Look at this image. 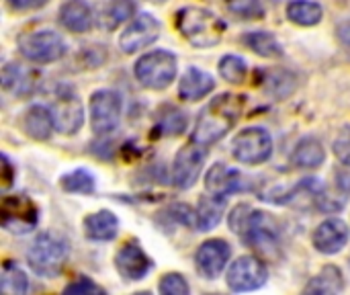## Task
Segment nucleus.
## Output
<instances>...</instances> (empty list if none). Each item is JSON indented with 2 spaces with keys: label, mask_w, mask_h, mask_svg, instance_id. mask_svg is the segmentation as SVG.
<instances>
[{
  "label": "nucleus",
  "mask_w": 350,
  "mask_h": 295,
  "mask_svg": "<svg viewBox=\"0 0 350 295\" xmlns=\"http://www.w3.org/2000/svg\"><path fill=\"white\" fill-rule=\"evenodd\" d=\"M246 105L244 94H234V92H221L213 97L199 113L195 129H193V142L201 146H211L219 140H224L238 119L242 117Z\"/></svg>",
  "instance_id": "1"
},
{
  "label": "nucleus",
  "mask_w": 350,
  "mask_h": 295,
  "mask_svg": "<svg viewBox=\"0 0 350 295\" xmlns=\"http://www.w3.org/2000/svg\"><path fill=\"white\" fill-rule=\"evenodd\" d=\"M176 29L195 47H213L224 39L226 23L203 6H185L176 12Z\"/></svg>",
  "instance_id": "2"
},
{
  "label": "nucleus",
  "mask_w": 350,
  "mask_h": 295,
  "mask_svg": "<svg viewBox=\"0 0 350 295\" xmlns=\"http://www.w3.org/2000/svg\"><path fill=\"white\" fill-rule=\"evenodd\" d=\"M27 263L39 277H57L68 263V244L53 234H39L27 251Z\"/></svg>",
  "instance_id": "3"
},
{
  "label": "nucleus",
  "mask_w": 350,
  "mask_h": 295,
  "mask_svg": "<svg viewBox=\"0 0 350 295\" xmlns=\"http://www.w3.org/2000/svg\"><path fill=\"white\" fill-rule=\"evenodd\" d=\"M178 72V62L176 55L172 51L166 49H154L144 53L135 66H133V74L135 78L152 90H162L168 88L170 82H174Z\"/></svg>",
  "instance_id": "4"
},
{
  "label": "nucleus",
  "mask_w": 350,
  "mask_h": 295,
  "mask_svg": "<svg viewBox=\"0 0 350 295\" xmlns=\"http://www.w3.org/2000/svg\"><path fill=\"white\" fill-rule=\"evenodd\" d=\"M66 49L64 39L51 29H41L18 37L21 55L33 64H53L66 55Z\"/></svg>",
  "instance_id": "5"
},
{
  "label": "nucleus",
  "mask_w": 350,
  "mask_h": 295,
  "mask_svg": "<svg viewBox=\"0 0 350 295\" xmlns=\"http://www.w3.org/2000/svg\"><path fill=\"white\" fill-rule=\"evenodd\" d=\"M232 154L242 164H262L273 156V138L265 127H246L232 140Z\"/></svg>",
  "instance_id": "6"
},
{
  "label": "nucleus",
  "mask_w": 350,
  "mask_h": 295,
  "mask_svg": "<svg viewBox=\"0 0 350 295\" xmlns=\"http://www.w3.org/2000/svg\"><path fill=\"white\" fill-rule=\"evenodd\" d=\"M49 109L53 115L55 129L64 136H74L84 123V107L72 86H57Z\"/></svg>",
  "instance_id": "7"
},
{
  "label": "nucleus",
  "mask_w": 350,
  "mask_h": 295,
  "mask_svg": "<svg viewBox=\"0 0 350 295\" xmlns=\"http://www.w3.org/2000/svg\"><path fill=\"white\" fill-rule=\"evenodd\" d=\"M2 228L10 234H29L37 226V205L27 195H6L0 203Z\"/></svg>",
  "instance_id": "8"
},
{
  "label": "nucleus",
  "mask_w": 350,
  "mask_h": 295,
  "mask_svg": "<svg viewBox=\"0 0 350 295\" xmlns=\"http://www.w3.org/2000/svg\"><path fill=\"white\" fill-rule=\"evenodd\" d=\"M123 101L115 90H96L90 97V125L98 136H107L119 127Z\"/></svg>",
  "instance_id": "9"
},
{
  "label": "nucleus",
  "mask_w": 350,
  "mask_h": 295,
  "mask_svg": "<svg viewBox=\"0 0 350 295\" xmlns=\"http://www.w3.org/2000/svg\"><path fill=\"white\" fill-rule=\"evenodd\" d=\"M205 158H207L205 146H201L197 142L183 146L176 152L174 162H172V185L180 191L191 189L203 170Z\"/></svg>",
  "instance_id": "10"
},
{
  "label": "nucleus",
  "mask_w": 350,
  "mask_h": 295,
  "mask_svg": "<svg viewBox=\"0 0 350 295\" xmlns=\"http://www.w3.org/2000/svg\"><path fill=\"white\" fill-rule=\"evenodd\" d=\"M269 269L267 265L256 257H240L236 263H232L228 271V287L232 292H252L267 283Z\"/></svg>",
  "instance_id": "11"
},
{
  "label": "nucleus",
  "mask_w": 350,
  "mask_h": 295,
  "mask_svg": "<svg viewBox=\"0 0 350 295\" xmlns=\"http://www.w3.org/2000/svg\"><path fill=\"white\" fill-rule=\"evenodd\" d=\"M160 31H162L160 21H158L154 14L142 12V14H137V16L127 25V29L121 33V37H119V47H121L125 53H135V51L146 49L148 45H152V43L160 37Z\"/></svg>",
  "instance_id": "12"
},
{
  "label": "nucleus",
  "mask_w": 350,
  "mask_h": 295,
  "mask_svg": "<svg viewBox=\"0 0 350 295\" xmlns=\"http://www.w3.org/2000/svg\"><path fill=\"white\" fill-rule=\"evenodd\" d=\"M254 251H258L267 259H275L279 255V234L273 220L262 211H252L246 234L242 236Z\"/></svg>",
  "instance_id": "13"
},
{
  "label": "nucleus",
  "mask_w": 350,
  "mask_h": 295,
  "mask_svg": "<svg viewBox=\"0 0 350 295\" xmlns=\"http://www.w3.org/2000/svg\"><path fill=\"white\" fill-rule=\"evenodd\" d=\"M205 189L211 195L230 197L234 193L246 191L248 189V179H244V175L240 170L230 168L224 162H217L205 175Z\"/></svg>",
  "instance_id": "14"
},
{
  "label": "nucleus",
  "mask_w": 350,
  "mask_h": 295,
  "mask_svg": "<svg viewBox=\"0 0 350 295\" xmlns=\"http://www.w3.org/2000/svg\"><path fill=\"white\" fill-rule=\"evenodd\" d=\"M230 257H232L230 244L221 238H213L201 244V248L195 255V265L205 279H215L226 269Z\"/></svg>",
  "instance_id": "15"
},
{
  "label": "nucleus",
  "mask_w": 350,
  "mask_h": 295,
  "mask_svg": "<svg viewBox=\"0 0 350 295\" xmlns=\"http://www.w3.org/2000/svg\"><path fill=\"white\" fill-rule=\"evenodd\" d=\"M117 273L127 281H139L152 271V259L144 253L137 242H127L115 257Z\"/></svg>",
  "instance_id": "16"
},
{
  "label": "nucleus",
  "mask_w": 350,
  "mask_h": 295,
  "mask_svg": "<svg viewBox=\"0 0 350 295\" xmlns=\"http://www.w3.org/2000/svg\"><path fill=\"white\" fill-rule=\"evenodd\" d=\"M350 238V230L345 220L340 218H328L322 222L314 232V246L322 255H336L340 253Z\"/></svg>",
  "instance_id": "17"
},
{
  "label": "nucleus",
  "mask_w": 350,
  "mask_h": 295,
  "mask_svg": "<svg viewBox=\"0 0 350 295\" xmlns=\"http://www.w3.org/2000/svg\"><path fill=\"white\" fill-rule=\"evenodd\" d=\"M215 88V80L211 74H207L205 70L201 68H187L185 74L180 76V82H178V97L183 101H199L203 97H207L211 90Z\"/></svg>",
  "instance_id": "18"
},
{
  "label": "nucleus",
  "mask_w": 350,
  "mask_h": 295,
  "mask_svg": "<svg viewBox=\"0 0 350 295\" xmlns=\"http://www.w3.org/2000/svg\"><path fill=\"white\" fill-rule=\"evenodd\" d=\"M59 23L72 33H86L94 25V12L86 0H68L59 6Z\"/></svg>",
  "instance_id": "19"
},
{
  "label": "nucleus",
  "mask_w": 350,
  "mask_h": 295,
  "mask_svg": "<svg viewBox=\"0 0 350 295\" xmlns=\"http://www.w3.org/2000/svg\"><path fill=\"white\" fill-rule=\"evenodd\" d=\"M117 232H119V220L109 209H100L84 218V234L88 240L109 242L117 238Z\"/></svg>",
  "instance_id": "20"
},
{
  "label": "nucleus",
  "mask_w": 350,
  "mask_h": 295,
  "mask_svg": "<svg viewBox=\"0 0 350 295\" xmlns=\"http://www.w3.org/2000/svg\"><path fill=\"white\" fill-rule=\"evenodd\" d=\"M53 127H55V123H53L51 109H47L43 105H31L23 113V129L29 138H33L37 142L49 140Z\"/></svg>",
  "instance_id": "21"
},
{
  "label": "nucleus",
  "mask_w": 350,
  "mask_h": 295,
  "mask_svg": "<svg viewBox=\"0 0 350 295\" xmlns=\"http://www.w3.org/2000/svg\"><path fill=\"white\" fill-rule=\"evenodd\" d=\"M224 211H226V197L205 195V197L199 199V205L195 209V216H197L195 226L201 232H209V230H213L221 222Z\"/></svg>",
  "instance_id": "22"
},
{
  "label": "nucleus",
  "mask_w": 350,
  "mask_h": 295,
  "mask_svg": "<svg viewBox=\"0 0 350 295\" xmlns=\"http://www.w3.org/2000/svg\"><path fill=\"white\" fill-rule=\"evenodd\" d=\"M2 86L14 97H27L35 90V76L21 64H6L2 68Z\"/></svg>",
  "instance_id": "23"
},
{
  "label": "nucleus",
  "mask_w": 350,
  "mask_h": 295,
  "mask_svg": "<svg viewBox=\"0 0 350 295\" xmlns=\"http://www.w3.org/2000/svg\"><path fill=\"white\" fill-rule=\"evenodd\" d=\"M326 160V150L320 140L308 136L301 138L293 150V164L297 168H320Z\"/></svg>",
  "instance_id": "24"
},
{
  "label": "nucleus",
  "mask_w": 350,
  "mask_h": 295,
  "mask_svg": "<svg viewBox=\"0 0 350 295\" xmlns=\"http://www.w3.org/2000/svg\"><path fill=\"white\" fill-rule=\"evenodd\" d=\"M345 290V279L338 267L328 265L324 267L310 283L304 287V294H320V295H334L340 294Z\"/></svg>",
  "instance_id": "25"
},
{
  "label": "nucleus",
  "mask_w": 350,
  "mask_h": 295,
  "mask_svg": "<svg viewBox=\"0 0 350 295\" xmlns=\"http://www.w3.org/2000/svg\"><path fill=\"white\" fill-rule=\"evenodd\" d=\"M187 123H189V119H187L185 111H180L178 107H172V105H166L158 113L154 131H158L160 136L172 138V136H180L187 129Z\"/></svg>",
  "instance_id": "26"
},
{
  "label": "nucleus",
  "mask_w": 350,
  "mask_h": 295,
  "mask_svg": "<svg viewBox=\"0 0 350 295\" xmlns=\"http://www.w3.org/2000/svg\"><path fill=\"white\" fill-rule=\"evenodd\" d=\"M287 16L291 23L301 27H314L322 21L324 10L314 0H291L287 4Z\"/></svg>",
  "instance_id": "27"
},
{
  "label": "nucleus",
  "mask_w": 350,
  "mask_h": 295,
  "mask_svg": "<svg viewBox=\"0 0 350 295\" xmlns=\"http://www.w3.org/2000/svg\"><path fill=\"white\" fill-rule=\"evenodd\" d=\"M256 55H262V57H269V60H277L283 55V47L281 43L277 41V37L269 31H250L244 35L242 39Z\"/></svg>",
  "instance_id": "28"
},
{
  "label": "nucleus",
  "mask_w": 350,
  "mask_h": 295,
  "mask_svg": "<svg viewBox=\"0 0 350 295\" xmlns=\"http://www.w3.org/2000/svg\"><path fill=\"white\" fill-rule=\"evenodd\" d=\"M135 12V4L131 0H109L98 16L100 25L107 31L117 29L119 25H123L125 21H129Z\"/></svg>",
  "instance_id": "29"
},
{
  "label": "nucleus",
  "mask_w": 350,
  "mask_h": 295,
  "mask_svg": "<svg viewBox=\"0 0 350 295\" xmlns=\"http://www.w3.org/2000/svg\"><path fill=\"white\" fill-rule=\"evenodd\" d=\"M0 290L6 295H25L29 290V279L12 261H6L0 275Z\"/></svg>",
  "instance_id": "30"
},
{
  "label": "nucleus",
  "mask_w": 350,
  "mask_h": 295,
  "mask_svg": "<svg viewBox=\"0 0 350 295\" xmlns=\"http://www.w3.org/2000/svg\"><path fill=\"white\" fill-rule=\"evenodd\" d=\"M265 90L275 99H285L295 90V76L287 70H271L265 74Z\"/></svg>",
  "instance_id": "31"
},
{
  "label": "nucleus",
  "mask_w": 350,
  "mask_h": 295,
  "mask_svg": "<svg viewBox=\"0 0 350 295\" xmlns=\"http://www.w3.org/2000/svg\"><path fill=\"white\" fill-rule=\"evenodd\" d=\"M219 76L232 84H244L246 82V76H248V64L244 57L240 55H234V53H228L219 60Z\"/></svg>",
  "instance_id": "32"
},
{
  "label": "nucleus",
  "mask_w": 350,
  "mask_h": 295,
  "mask_svg": "<svg viewBox=\"0 0 350 295\" xmlns=\"http://www.w3.org/2000/svg\"><path fill=\"white\" fill-rule=\"evenodd\" d=\"M62 189L68 193L90 195V193H94L96 183H94V177L86 168H76V170L62 177Z\"/></svg>",
  "instance_id": "33"
},
{
  "label": "nucleus",
  "mask_w": 350,
  "mask_h": 295,
  "mask_svg": "<svg viewBox=\"0 0 350 295\" xmlns=\"http://www.w3.org/2000/svg\"><path fill=\"white\" fill-rule=\"evenodd\" d=\"M230 12H234L240 18H262L265 6L260 0H228Z\"/></svg>",
  "instance_id": "34"
},
{
  "label": "nucleus",
  "mask_w": 350,
  "mask_h": 295,
  "mask_svg": "<svg viewBox=\"0 0 350 295\" xmlns=\"http://www.w3.org/2000/svg\"><path fill=\"white\" fill-rule=\"evenodd\" d=\"M158 290L164 295H187L189 294V283L180 273H166L160 279Z\"/></svg>",
  "instance_id": "35"
},
{
  "label": "nucleus",
  "mask_w": 350,
  "mask_h": 295,
  "mask_svg": "<svg viewBox=\"0 0 350 295\" xmlns=\"http://www.w3.org/2000/svg\"><path fill=\"white\" fill-rule=\"evenodd\" d=\"M250 218H252L250 205L240 203V205H236V207L232 209V214H230V228H232L238 236H244L246 230H248Z\"/></svg>",
  "instance_id": "36"
},
{
  "label": "nucleus",
  "mask_w": 350,
  "mask_h": 295,
  "mask_svg": "<svg viewBox=\"0 0 350 295\" xmlns=\"http://www.w3.org/2000/svg\"><path fill=\"white\" fill-rule=\"evenodd\" d=\"M334 156L338 158V162H342L345 166H350V125L342 127L340 133L334 140Z\"/></svg>",
  "instance_id": "37"
},
{
  "label": "nucleus",
  "mask_w": 350,
  "mask_h": 295,
  "mask_svg": "<svg viewBox=\"0 0 350 295\" xmlns=\"http://www.w3.org/2000/svg\"><path fill=\"white\" fill-rule=\"evenodd\" d=\"M64 294L68 295H105V290L103 287H98L92 279H88V277H80V279H76L74 283H70L66 290H64Z\"/></svg>",
  "instance_id": "38"
},
{
  "label": "nucleus",
  "mask_w": 350,
  "mask_h": 295,
  "mask_svg": "<svg viewBox=\"0 0 350 295\" xmlns=\"http://www.w3.org/2000/svg\"><path fill=\"white\" fill-rule=\"evenodd\" d=\"M168 214H170L176 222H180V224H185V226H193V224L197 222L195 211H193L187 203H174V205H170V207H168Z\"/></svg>",
  "instance_id": "39"
},
{
  "label": "nucleus",
  "mask_w": 350,
  "mask_h": 295,
  "mask_svg": "<svg viewBox=\"0 0 350 295\" xmlns=\"http://www.w3.org/2000/svg\"><path fill=\"white\" fill-rule=\"evenodd\" d=\"M12 10H35L45 6L47 0H6Z\"/></svg>",
  "instance_id": "40"
},
{
  "label": "nucleus",
  "mask_w": 350,
  "mask_h": 295,
  "mask_svg": "<svg viewBox=\"0 0 350 295\" xmlns=\"http://www.w3.org/2000/svg\"><path fill=\"white\" fill-rule=\"evenodd\" d=\"M12 179H14V168H12V162L8 160L6 154H2V187L8 189L12 185Z\"/></svg>",
  "instance_id": "41"
},
{
  "label": "nucleus",
  "mask_w": 350,
  "mask_h": 295,
  "mask_svg": "<svg viewBox=\"0 0 350 295\" xmlns=\"http://www.w3.org/2000/svg\"><path fill=\"white\" fill-rule=\"evenodd\" d=\"M336 35H338V41L350 49V21H345L336 27Z\"/></svg>",
  "instance_id": "42"
},
{
  "label": "nucleus",
  "mask_w": 350,
  "mask_h": 295,
  "mask_svg": "<svg viewBox=\"0 0 350 295\" xmlns=\"http://www.w3.org/2000/svg\"><path fill=\"white\" fill-rule=\"evenodd\" d=\"M150 2H156V4H160V2H164V0H150Z\"/></svg>",
  "instance_id": "43"
}]
</instances>
